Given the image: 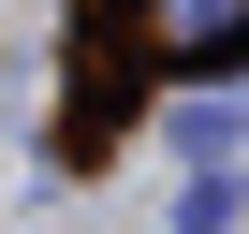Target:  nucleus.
I'll list each match as a JSON object with an SVG mask.
<instances>
[{"label":"nucleus","mask_w":249,"mask_h":234,"mask_svg":"<svg viewBox=\"0 0 249 234\" xmlns=\"http://www.w3.org/2000/svg\"><path fill=\"white\" fill-rule=\"evenodd\" d=\"M132 44L147 59H249V0H132Z\"/></svg>","instance_id":"nucleus-1"}]
</instances>
